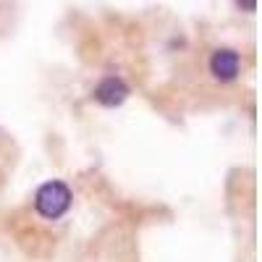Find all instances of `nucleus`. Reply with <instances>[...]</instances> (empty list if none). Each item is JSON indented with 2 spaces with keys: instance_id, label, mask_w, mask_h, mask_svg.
<instances>
[{
  "instance_id": "nucleus-2",
  "label": "nucleus",
  "mask_w": 262,
  "mask_h": 262,
  "mask_svg": "<svg viewBox=\"0 0 262 262\" xmlns=\"http://www.w3.org/2000/svg\"><path fill=\"white\" fill-rule=\"evenodd\" d=\"M128 95H131L128 84H126L121 76H113V74L105 76V79H100V84L95 86V92H92V97H95L100 105H105V107H118V105H123Z\"/></svg>"
},
{
  "instance_id": "nucleus-1",
  "label": "nucleus",
  "mask_w": 262,
  "mask_h": 262,
  "mask_svg": "<svg viewBox=\"0 0 262 262\" xmlns=\"http://www.w3.org/2000/svg\"><path fill=\"white\" fill-rule=\"evenodd\" d=\"M71 202H74V194H71L69 184H63V181H48L34 194V210L45 217V221H58V217H63L69 212Z\"/></svg>"
},
{
  "instance_id": "nucleus-4",
  "label": "nucleus",
  "mask_w": 262,
  "mask_h": 262,
  "mask_svg": "<svg viewBox=\"0 0 262 262\" xmlns=\"http://www.w3.org/2000/svg\"><path fill=\"white\" fill-rule=\"evenodd\" d=\"M242 6H244V8H249V11H254V8H257V3H238V8H242Z\"/></svg>"
},
{
  "instance_id": "nucleus-3",
  "label": "nucleus",
  "mask_w": 262,
  "mask_h": 262,
  "mask_svg": "<svg viewBox=\"0 0 262 262\" xmlns=\"http://www.w3.org/2000/svg\"><path fill=\"white\" fill-rule=\"evenodd\" d=\"M238 71H242V58H238L236 50L221 48L210 55V74L217 81H233L238 79Z\"/></svg>"
}]
</instances>
